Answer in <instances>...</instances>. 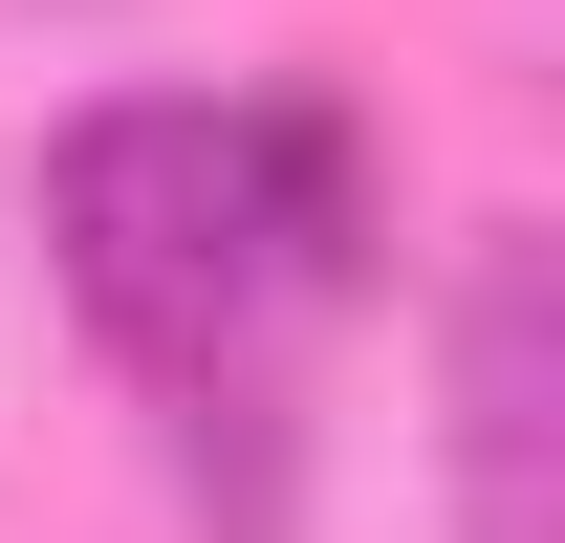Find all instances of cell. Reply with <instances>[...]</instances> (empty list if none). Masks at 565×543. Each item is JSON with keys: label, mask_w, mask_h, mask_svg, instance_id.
<instances>
[{"label": "cell", "mask_w": 565, "mask_h": 543, "mask_svg": "<svg viewBox=\"0 0 565 543\" xmlns=\"http://www.w3.org/2000/svg\"><path fill=\"white\" fill-rule=\"evenodd\" d=\"M44 262L131 370H217L282 305V217H262V131L217 87H109L44 131Z\"/></svg>", "instance_id": "6da1fadb"}, {"label": "cell", "mask_w": 565, "mask_h": 543, "mask_svg": "<svg viewBox=\"0 0 565 543\" xmlns=\"http://www.w3.org/2000/svg\"><path fill=\"white\" fill-rule=\"evenodd\" d=\"M435 522L457 543H565V239L479 217L457 327H435Z\"/></svg>", "instance_id": "7a4b0ae2"}]
</instances>
